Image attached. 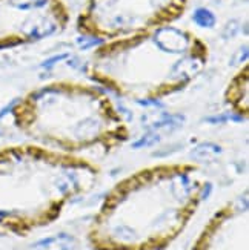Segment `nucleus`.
<instances>
[{
  "label": "nucleus",
  "instance_id": "8",
  "mask_svg": "<svg viewBox=\"0 0 249 250\" xmlns=\"http://www.w3.org/2000/svg\"><path fill=\"white\" fill-rule=\"evenodd\" d=\"M226 107L235 115L248 120L249 117V69L248 64L237 71L223 91Z\"/></svg>",
  "mask_w": 249,
  "mask_h": 250
},
{
  "label": "nucleus",
  "instance_id": "2",
  "mask_svg": "<svg viewBox=\"0 0 249 250\" xmlns=\"http://www.w3.org/2000/svg\"><path fill=\"white\" fill-rule=\"evenodd\" d=\"M206 63L208 48L202 40L188 31L161 26L100 46L88 64V75L122 99L153 103L185 91Z\"/></svg>",
  "mask_w": 249,
  "mask_h": 250
},
{
  "label": "nucleus",
  "instance_id": "1",
  "mask_svg": "<svg viewBox=\"0 0 249 250\" xmlns=\"http://www.w3.org/2000/svg\"><path fill=\"white\" fill-rule=\"evenodd\" d=\"M211 186L188 165L157 166L125 180L97 216L92 241L99 250H153L171 241L206 198Z\"/></svg>",
  "mask_w": 249,
  "mask_h": 250
},
{
  "label": "nucleus",
  "instance_id": "7",
  "mask_svg": "<svg viewBox=\"0 0 249 250\" xmlns=\"http://www.w3.org/2000/svg\"><path fill=\"white\" fill-rule=\"evenodd\" d=\"M194 250H248V206L239 201L219 212Z\"/></svg>",
  "mask_w": 249,
  "mask_h": 250
},
{
  "label": "nucleus",
  "instance_id": "4",
  "mask_svg": "<svg viewBox=\"0 0 249 250\" xmlns=\"http://www.w3.org/2000/svg\"><path fill=\"white\" fill-rule=\"evenodd\" d=\"M95 177L85 160L36 145L0 149V230L23 233L59 215Z\"/></svg>",
  "mask_w": 249,
  "mask_h": 250
},
{
  "label": "nucleus",
  "instance_id": "6",
  "mask_svg": "<svg viewBox=\"0 0 249 250\" xmlns=\"http://www.w3.org/2000/svg\"><path fill=\"white\" fill-rule=\"evenodd\" d=\"M67 20V8L59 0H0V48L48 37Z\"/></svg>",
  "mask_w": 249,
  "mask_h": 250
},
{
  "label": "nucleus",
  "instance_id": "3",
  "mask_svg": "<svg viewBox=\"0 0 249 250\" xmlns=\"http://www.w3.org/2000/svg\"><path fill=\"white\" fill-rule=\"evenodd\" d=\"M14 126L46 147L77 152L113 149L129 138V126L100 86L54 80L28 91L11 107Z\"/></svg>",
  "mask_w": 249,
  "mask_h": 250
},
{
  "label": "nucleus",
  "instance_id": "5",
  "mask_svg": "<svg viewBox=\"0 0 249 250\" xmlns=\"http://www.w3.org/2000/svg\"><path fill=\"white\" fill-rule=\"evenodd\" d=\"M186 0H91L80 16L86 36L111 39L161 28L177 19Z\"/></svg>",
  "mask_w": 249,
  "mask_h": 250
}]
</instances>
